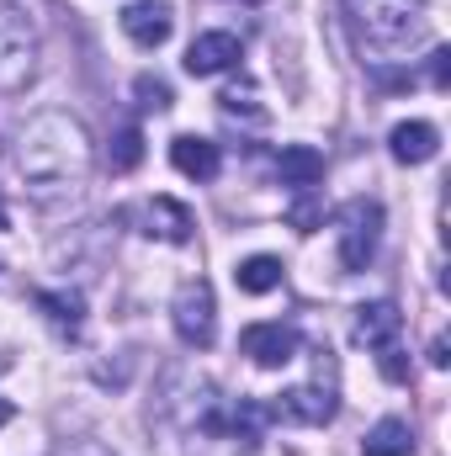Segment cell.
<instances>
[{"label": "cell", "instance_id": "6da1fadb", "mask_svg": "<svg viewBox=\"0 0 451 456\" xmlns=\"http://www.w3.org/2000/svg\"><path fill=\"white\" fill-rule=\"evenodd\" d=\"M16 165H21V175H27L37 202L75 197L86 186V175H91V138L70 112H43L27 122Z\"/></svg>", "mask_w": 451, "mask_h": 456}, {"label": "cell", "instance_id": "7a4b0ae2", "mask_svg": "<svg viewBox=\"0 0 451 456\" xmlns=\"http://www.w3.org/2000/svg\"><path fill=\"white\" fill-rule=\"evenodd\" d=\"M345 5H350L361 37L382 53H398L425 32V0H345Z\"/></svg>", "mask_w": 451, "mask_h": 456}, {"label": "cell", "instance_id": "3957f363", "mask_svg": "<svg viewBox=\"0 0 451 456\" xmlns=\"http://www.w3.org/2000/svg\"><path fill=\"white\" fill-rule=\"evenodd\" d=\"M37 80V27L16 0H0V96H16Z\"/></svg>", "mask_w": 451, "mask_h": 456}, {"label": "cell", "instance_id": "277c9868", "mask_svg": "<svg viewBox=\"0 0 451 456\" xmlns=\"http://www.w3.org/2000/svg\"><path fill=\"white\" fill-rule=\"evenodd\" d=\"M377 239H382V208L366 202V197L345 202V213H340V271L345 276L366 271L372 255H377Z\"/></svg>", "mask_w": 451, "mask_h": 456}, {"label": "cell", "instance_id": "5b68a950", "mask_svg": "<svg viewBox=\"0 0 451 456\" xmlns=\"http://www.w3.org/2000/svg\"><path fill=\"white\" fill-rule=\"evenodd\" d=\"M170 324H176L181 345H192V350H208V345L218 340V303H213V287H208L202 276L186 281V287L176 292V303H170Z\"/></svg>", "mask_w": 451, "mask_h": 456}, {"label": "cell", "instance_id": "8992f818", "mask_svg": "<svg viewBox=\"0 0 451 456\" xmlns=\"http://www.w3.org/2000/svg\"><path fill=\"white\" fill-rule=\"evenodd\" d=\"M266 414L282 419V425H330V419H335V393L319 387V382L287 387V393H276V403H271Z\"/></svg>", "mask_w": 451, "mask_h": 456}, {"label": "cell", "instance_id": "52a82bcc", "mask_svg": "<svg viewBox=\"0 0 451 456\" xmlns=\"http://www.w3.org/2000/svg\"><path fill=\"white\" fill-rule=\"evenodd\" d=\"M117 21H122V32H127L138 48H160V43L170 37V27H176L170 0H127Z\"/></svg>", "mask_w": 451, "mask_h": 456}, {"label": "cell", "instance_id": "ba28073f", "mask_svg": "<svg viewBox=\"0 0 451 456\" xmlns=\"http://www.w3.org/2000/svg\"><path fill=\"white\" fill-rule=\"evenodd\" d=\"M239 350L255 361V366H287L298 355V330L292 324H250L239 335Z\"/></svg>", "mask_w": 451, "mask_h": 456}, {"label": "cell", "instance_id": "9c48e42d", "mask_svg": "<svg viewBox=\"0 0 451 456\" xmlns=\"http://www.w3.org/2000/svg\"><path fill=\"white\" fill-rule=\"evenodd\" d=\"M239 59H244V48H239L234 32H202V37H192V48H186V75L208 80V75L234 69Z\"/></svg>", "mask_w": 451, "mask_h": 456}, {"label": "cell", "instance_id": "30bf717a", "mask_svg": "<svg viewBox=\"0 0 451 456\" xmlns=\"http://www.w3.org/2000/svg\"><path fill=\"white\" fill-rule=\"evenodd\" d=\"M170 165H176L186 181H213L224 159H218V143H213V138L181 133V138H170Z\"/></svg>", "mask_w": 451, "mask_h": 456}, {"label": "cell", "instance_id": "8fae6325", "mask_svg": "<svg viewBox=\"0 0 451 456\" xmlns=\"http://www.w3.org/2000/svg\"><path fill=\"white\" fill-rule=\"evenodd\" d=\"M388 149L398 165H425L441 154V133H436V122H398L388 133Z\"/></svg>", "mask_w": 451, "mask_h": 456}, {"label": "cell", "instance_id": "7c38bea8", "mask_svg": "<svg viewBox=\"0 0 451 456\" xmlns=\"http://www.w3.org/2000/svg\"><path fill=\"white\" fill-rule=\"evenodd\" d=\"M276 175H282V186L308 191V186L324 181V154H319L314 143H287V149L276 154Z\"/></svg>", "mask_w": 451, "mask_h": 456}, {"label": "cell", "instance_id": "4fadbf2b", "mask_svg": "<svg viewBox=\"0 0 451 456\" xmlns=\"http://www.w3.org/2000/svg\"><path fill=\"white\" fill-rule=\"evenodd\" d=\"M398 330H404V314L393 308V303H366V308H356V345H366V350H382V345L398 340Z\"/></svg>", "mask_w": 451, "mask_h": 456}, {"label": "cell", "instance_id": "5bb4252c", "mask_svg": "<svg viewBox=\"0 0 451 456\" xmlns=\"http://www.w3.org/2000/svg\"><path fill=\"white\" fill-rule=\"evenodd\" d=\"M144 224H149V233H160L165 244H186L192 228H197V218H192L186 202H176V197H154V202L144 208Z\"/></svg>", "mask_w": 451, "mask_h": 456}, {"label": "cell", "instance_id": "9a60e30c", "mask_svg": "<svg viewBox=\"0 0 451 456\" xmlns=\"http://www.w3.org/2000/svg\"><path fill=\"white\" fill-rule=\"evenodd\" d=\"M414 452V430H409V419H377L372 430H366V441H361V456H409Z\"/></svg>", "mask_w": 451, "mask_h": 456}, {"label": "cell", "instance_id": "2e32d148", "mask_svg": "<svg viewBox=\"0 0 451 456\" xmlns=\"http://www.w3.org/2000/svg\"><path fill=\"white\" fill-rule=\"evenodd\" d=\"M234 281H239V292L266 297V292L282 287V260H276V255H250V260L234 265Z\"/></svg>", "mask_w": 451, "mask_h": 456}, {"label": "cell", "instance_id": "e0dca14e", "mask_svg": "<svg viewBox=\"0 0 451 456\" xmlns=\"http://www.w3.org/2000/svg\"><path fill=\"white\" fill-rule=\"evenodd\" d=\"M37 308H43L48 324L64 330V335H80V324H86V303H80V292H37Z\"/></svg>", "mask_w": 451, "mask_h": 456}, {"label": "cell", "instance_id": "ac0fdd59", "mask_svg": "<svg viewBox=\"0 0 451 456\" xmlns=\"http://www.w3.org/2000/svg\"><path fill=\"white\" fill-rule=\"evenodd\" d=\"M107 165H112L117 175H127V170H138V165H144V133H138L133 122L112 133V143H107Z\"/></svg>", "mask_w": 451, "mask_h": 456}, {"label": "cell", "instance_id": "d6986e66", "mask_svg": "<svg viewBox=\"0 0 451 456\" xmlns=\"http://www.w3.org/2000/svg\"><path fill=\"white\" fill-rule=\"evenodd\" d=\"M133 96H138L144 112H165V107H170V86H165L160 75H138V80H133Z\"/></svg>", "mask_w": 451, "mask_h": 456}, {"label": "cell", "instance_id": "ffe728a7", "mask_svg": "<svg viewBox=\"0 0 451 456\" xmlns=\"http://www.w3.org/2000/svg\"><path fill=\"white\" fill-rule=\"evenodd\" d=\"M377 366H382V377H388V382H409V361H404V350H398V340L377 350Z\"/></svg>", "mask_w": 451, "mask_h": 456}, {"label": "cell", "instance_id": "44dd1931", "mask_svg": "<svg viewBox=\"0 0 451 456\" xmlns=\"http://www.w3.org/2000/svg\"><path fill=\"white\" fill-rule=\"evenodd\" d=\"M430 86H436V91H447V86H451V53H447V48H436V53H430Z\"/></svg>", "mask_w": 451, "mask_h": 456}, {"label": "cell", "instance_id": "7402d4cb", "mask_svg": "<svg viewBox=\"0 0 451 456\" xmlns=\"http://www.w3.org/2000/svg\"><path fill=\"white\" fill-rule=\"evenodd\" d=\"M53 456H112V452H107L102 441H64Z\"/></svg>", "mask_w": 451, "mask_h": 456}, {"label": "cell", "instance_id": "603a6c76", "mask_svg": "<svg viewBox=\"0 0 451 456\" xmlns=\"http://www.w3.org/2000/svg\"><path fill=\"white\" fill-rule=\"evenodd\" d=\"M451 361V345H447V335H436L430 340V366H447Z\"/></svg>", "mask_w": 451, "mask_h": 456}, {"label": "cell", "instance_id": "cb8c5ba5", "mask_svg": "<svg viewBox=\"0 0 451 456\" xmlns=\"http://www.w3.org/2000/svg\"><path fill=\"white\" fill-rule=\"evenodd\" d=\"M5 419H11V403H5V398H0V425H5Z\"/></svg>", "mask_w": 451, "mask_h": 456}, {"label": "cell", "instance_id": "d4e9b609", "mask_svg": "<svg viewBox=\"0 0 451 456\" xmlns=\"http://www.w3.org/2000/svg\"><path fill=\"white\" fill-rule=\"evenodd\" d=\"M0 228H5V202H0Z\"/></svg>", "mask_w": 451, "mask_h": 456}]
</instances>
